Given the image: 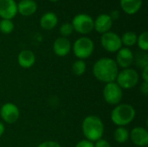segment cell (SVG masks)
I'll list each match as a JSON object with an SVG mask.
<instances>
[{"mask_svg":"<svg viewBox=\"0 0 148 147\" xmlns=\"http://www.w3.org/2000/svg\"><path fill=\"white\" fill-rule=\"evenodd\" d=\"M119 73V68L115 61L109 57H102L97 60L93 66V75L96 80L105 84L114 82Z\"/></svg>","mask_w":148,"mask_h":147,"instance_id":"cell-1","label":"cell"},{"mask_svg":"<svg viewBox=\"0 0 148 147\" xmlns=\"http://www.w3.org/2000/svg\"><path fill=\"white\" fill-rule=\"evenodd\" d=\"M104 129V123L102 120L96 115H88L82 120V134L85 137V139L93 143L102 139Z\"/></svg>","mask_w":148,"mask_h":147,"instance_id":"cell-2","label":"cell"},{"mask_svg":"<svg viewBox=\"0 0 148 147\" xmlns=\"http://www.w3.org/2000/svg\"><path fill=\"white\" fill-rule=\"evenodd\" d=\"M136 117V110L127 103H120L114 106L110 113L111 121L117 126H126L132 123Z\"/></svg>","mask_w":148,"mask_h":147,"instance_id":"cell-3","label":"cell"},{"mask_svg":"<svg viewBox=\"0 0 148 147\" xmlns=\"http://www.w3.org/2000/svg\"><path fill=\"white\" fill-rule=\"evenodd\" d=\"M75 56L79 60L89 58L95 50V43L92 39L88 36H82L76 39L72 46Z\"/></svg>","mask_w":148,"mask_h":147,"instance_id":"cell-4","label":"cell"},{"mask_svg":"<svg viewBox=\"0 0 148 147\" xmlns=\"http://www.w3.org/2000/svg\"><path fill=\"white\" fill-rule=\"evenodd\" d=\"M140 81V75L134 68H128L119 71L115 82L123 89H132Z\"/></svg>","mask_w":148,"mask_h":147,"instance_id":"cell-5","label":"cell"},{"mask_svg":"<svg viewBox=\"0 0 148 147\" xmlns=\"http://www.w3.org/2000/svg\"><path fill=\"white\" fill-rule=\"evenodd\" d=\"M71 24L74 31L81 35H88L94 30V19L88 14H77L72 19Z\"/></svg>","mask_w":148,"mask_h":147,"instance_id":"cell-6","label":"cell"},{"mask_svg":"<svg viewBox=\"0 0 148 147\" xmlns=\"http://www.w3.org/2000/svg\"><path fill=\"white\" fill-rule=\"evenodd\" d=\"M102 95L104 101L108 104L111 106H116L121 103L123 98V90L115 81L109 82L105 84L102 91Z\"/></svg>","mask_w":148,"mask_h":147,"instance_id":"cell-7","label":"cell"},{"mask_svg":"<svg viewBox=\"0 0 148 147\" xmlns=\"http://www.w3.org/2000/svg\"><path fill=\"white\" fill-rule=\"evenodd\" d=\"M101 47L109 53H116L122 48L121 36L113 31H108L101 36Z\"/></svg>","mask_w":148,"mask_h":147,"instance_id":"cell-8","label":"cell"},{"mask_svg":"<svg viewBox=\"0 0 148 147\" xmlns=\"http://www.w3.org/2000/svg\"><path fill=\"white\" fill-rule=\"evenodd\" d=\"M0 117L3 122L10 125L14 124L20 117L19 108L12 102H6L0 108Z\"/></svg>","mask_w":148,"mask_h":147,"instance_id":"cell-9","label":"cell"},{"mask_svg":"<svg viewBox=\"0 0 148 147\" xmlns=\"http://www.w3.org/2000/svg\"><path fill=\"white\" fill-rule=\"evenodd\" d=\"M116 53V58L114 61L118 68H121L122 69L128 68L134 62V54L129 48L122 47Z\"/></svg>","mask_w":148,"mask_h":147,"instance_id":"cell-10","label":"cell"},{"mask_svg":"<svg viewBox=\"0 0 148 147\" xmlns=\"http://www.w3.org/2000/svg\"><path fill=\"white\" fill-rule=\"evenodd\" d=\"M129 139L134 145L138 147L147 146L148 132L142 126H136L129 132Z\"/></svg>","mask_w":148,"mask_h":147,"instance_id":"cell-11","label":"cell"},{"mask_svg":"<svg viewBox=\"0 0 148 147\" xmlns=\"http://www.w3.org/2000/svg\"><path fill=\"white\" fill-rule=\"evenodd\" d=\"M17 14V4L15 0H0V17L12 20Z\"/></svg>","mask_w":148,"mask_h":147,"instance_id":"cell-12","label":"cell"},{"mask_svg":"<svg viewBox=\"0 0 148 147\" xmlns=\"http://www.w3.org/2000/svg\"><path fill=\"white\" fill-rule=\"evenodd\" d=\"M72 49L70 41L67 37L60 36L56 38L53 43V51L58 57L67 56Z\"/></svg>","mask_w":148,"mask_h":147,"instance_id":"cell-13","label":"cell"},{"mask_svg":"<svg viewBox=\"0 0 148 147\" xmlns=\"http://www.w3.org/2000/svg\"><path fill=\"white\" fill-rule=\"evenodd\" d=\"M113 26V20L109 14H101L94 20V29L99 34H104L110 31Z\"/></svg>","mask_w":148,"mask_h":147,"instance_id":"cell-14","label":"cell"},{"mask_svg":"<svg viewBox=\"0 0 148 147\" xmlns=\"http://www.w3.org/2000/svg\"><path fill=\"white\" fill-rule=\"evenodd\" d=\"M17 62L23 68H29L36 63V55L29 49H23L17 55Z\"/></svg>","mask_w":148,"mask_h":147,"instance_id":"cell-15","label":"cell"},{"mask_svg":"<svg viewBox=\"0 0 148 147\" xmlns=\"http://www.w3.org/2000/svg\"><path fill=\"white\" fill-rule=\"evenodd\" d=\"M17 4V13L23 16H29L37 10V3L34 0H21Z\"/></svg>","mask_w":148,"mask_h":147,"instance_id":"cell-16","label":"cell"},{"mask_svg":"<svg viewBox=\"0 0 148 147\" xmlns=\"http://www.w3.org/2000/svg\"><path fill=\"white\" fill-rule=\"evenodd\" d=\"M58 23V17L56 13L48 11L42 14L40 18V26L45 30H51L56 27Z\"/></svg>","mask_w":148,"mask_h":147,"instance_id":"cell-17","label":"cell"},{"mask_svg":"<svg viewBox=\"0 0 148 147\" xmlns=\"http://www.w3.org/2000/svg\"><path fill=\"white\" fill-rule=\"evenodd\" d=\"M143 0H120L121 10L127 15L136 14L142 6Z\"/></svg>","mask_w":148,"mask_h":147,"instance_id":"cell-18","label":"cell"},{"mask_svg":"<svg viewBox=\"0 0 148 147\" xmlns=\"http://www.w3.org/2000/svg\"><path fill=\"white\" fill-rule=\"evenodd\" d=\"M114 139L119 144H124L129 139V131L125 126H117L114 133Z\"/></svg>","mask_w":148,"mask_h":147,"instance_id":"cell-19","label":"cell"},{"mask_svg":"<svg viewBox=\"0 0 148 147\" xmlns=\"http://www.w3.org/2000/svg\"><path fill=\"white\" fill-rule=\"evenodd\" d=\"M137 34L134 33V31H127L125 32L121 36V43L122 46L124 45L127 48H131L133 46H134L136 44L137 42Z\"/></svg>","mask_w":148,"mask_h":147,"instance_id":"cell-20","label":"cell"},{"mask_svg":"<svg viewBox=\"0 0 148 147\" xmlns=\"http://www.w3.org/2000/svg\"><path fill=\"white\" fill-rule=\"evenodd\" d=\"M71 69H72V72H73V74L75 75H76V76H82V75H84V73L86 72V69H87L86 62L83 60L77 59L72 64Z\"/></svg>","mask_w":148,"mask_h":147,"instance_id":"cell-21","label":"cell"},{"mask_svg":"<svg viewBox=\"0 0 148 147\" xmlns=\"http://www.w3.org/2000/svg\"><path fill=\"white\" fill-rule=\"evenodd\" d=\"M134 62L136 65L141 69L148 66V55L145 51H140L134 55Z\"/></svg>","mask_w":148,"mask_h":147,"instance_id":"cell-22","label":"cell"},{"mask_svg":"<svg viewBox=\"0 0 148 147\" xmlns=\"http://www.w3.org/2000/svg\"><path fill=\"white\" fill-rule=\"evenodd\" d=\"M15 28L14 23L12 20L9 19H2L0 21V32L4 35H9L13 32Z\"/></svg>","mask_w":148,"mask_h":147,"instance_id":"cell-23","label":"cell"},{"mask_svg":"<svg viewBox=\"0 0 148 147\" xmlns=\"http://www.w3.org/2000/svg\"><path fill=\"white\" fill-rule=\"evenodd\" d=\"M136 44L141 51L147 52L148 50V33L144 31L137 36Z\"/></svg>","mask_w":148,"mask_h":147,"instance_id":"cell-24","label":"cell"},{"mask_svg":"<svg viewBox=\"0 0 148 147\" xmlns=\"http://www.w3.org/2000/svg\"><path fill=\"white\" fill-rule=\"evenodd\" d=\"M59 32L61 34V36L62 37H67L71 36L72 33L74 32V29H73V26L71 24V23H62L61 26H60V29H59Z\"/></svg>","mask_w":148,"mask_h":147,"instance_id":"cell-25","label":"cell"},{"mask_svg":"<svg viewBox=\"0 0 148 147\" xmlns=\"http://www.w3.org/2000/svg\"><path fill=\"white\" fill-rule=\"evenodd\" d=\"M36 147H62L58 142L53 141V140H47L44 142H42Z\"/></svg>","mask_w":148,"mask_h":147,"instance_id":"cell-26","label":"cell"},{"mask_svg":"<svg viewBox=\"0 0 148 147\" xmlns=\"http://www.w3.org/2000/svg\"><path fill=\"white\" fill-rule=\"evenodd\" d=\"M94 147H112L110 143L108 141H107L106 139H101L99 140H97L95 144H94Z\"/></svg>","mask_w":148,"mask_h":147,"instance_id":"cell-27","label":"cell"},{"mask_svg":"<svg viewBox=\"0 0 148 147\" xmlns=\"http://www.w3.org/2000/svg\"><path fill=\"white\" fill-rule=\"evenodd\" d=\"M75 147H94V143L87 139H82L79 141Z\"/></svg>","mask_w":148,"mask_h":147,"instance_id":"cell-28","label":"cell"},{"mask_svg":"<svg viewBox=\"0 0 148 147\" xmlns=\"http://www.w3.org/2000/svg\"><path fill=\"white\" fill-rule=\"evenodd\" d=\"M140 93L143 94L145 96H147L148 94V82H142L140 87Z\"/></svg>","mask_w":148,"mask_h":147,"instance_id":"cell-29","label":"cell"},{"mask_svg":"<svg viewBox=\"0 0 148 147\" xmlns=\"http://www.w3.org/2000/svg\"><path fill=\"white\" fill-rule=\"evenodd\" d=\"M141 79L144 82H148V66L142 68L141 72Z\"/></svg>","mask_w":148,"mask_h":147,"instance_id":"cell-30","label":"cell"},{"mask_svg":"<svg viewBox=\"0 0 148 147\" xmlns=\"http://www.w3.org/2000/svg\"><path fill=\"white\" fill-rule=\"evenodd\" d=\"M109 16H110V17L112 18L113 21H114V20H116V19H118V17H119V11H118V10H114Z\"/></svg>","mask_w":148,"mask_h":147,"instance_id":"cell-31","label":"cell"},{"mask_svg":"<svg viewBox=\"0 0 148 147\" xmlns=\"http://www.w3.org/2000/svg\"><path fill=\"white\" fill-rule=\"evenodd\" d=\"M4 131H5V126H4V124L0 121V137L4 133Z\"/></svg>","mask_w":148,"mask_h":147,"instance_id":"cell-32","label":"cell"},{"mask_svg":"<svg viewBox=\"0 0 148 147\" xmlns=\"http://www.w3.org/2000/svg\"><path fill=\"white\" fill-rule=\"evenodd\" d=\"M49 1H50V2H53V3H56V2H58L59 0H49Z\"/></svg>","mask_w":148,"mask_h":147,"instance_id":"cell-33","label":"cell"},{"mask_svg":"<svg viewBox=\"0 0 148 147\" xmlns=\"http://www.w3.org/2000/svg\"><path fill=\"white\" fill-rule=\"evenodd\" d=\"M145 147H147V146H145Z\"/></svg>","mask_w":148,"mask_h":147,"instance_id":"cell-34","label":"cell"},{"mask_svg":"<svg viewBox=\"0 0 148 147\" xmlns=\"http://www.w3.org/2000/svg\"><path fill=\"white\" fill-rule=\"evenodd\" d=\"M20 1H21V0H20Z\"/></svg>","mask_w":148,"mask_h":147,"instance_id":"cell-35","label":"cell"}]
</instances>
